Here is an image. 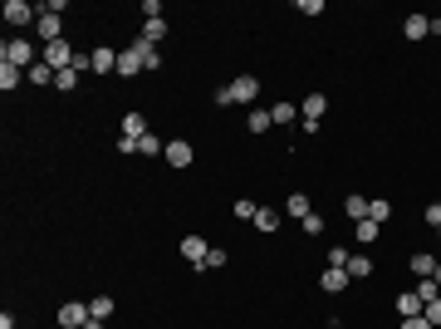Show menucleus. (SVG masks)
<instances>
[{
  "instance_id": "obj_14",
  "label": "nucleus",
  "mask_w": 441,
  "mask_h": 329,
  "mask_svg": "<svg viewBox=\"0 0 441 329\" xmlns=\"http://www.w3.org/2000/svg\"><path fill=\"white\" fill-rule=\"evenodd\" d=\"M133 49L142 54V69H162V44H147V39H133Z\"/></svg>"
},
{
  "instance_id": "obj_18",
  "label": "nucleus",
  "mask_w": 441,
  "mask_h": 329,
  "mask_svg": "<svg viewBox=\"0 0 441 329\" xmlns=\"http://www.w3.org/2000/svg\"><path fill=\"white\" fill-rule=\"evenodd\" d=\"M280 222H285V216L274 211V206H260V211H255V226H260L265 236H270V231H280Z\"/></svg>"
},
{
  "instance_id": "obj_4",
  "label": "nucleus",
  "mask_w": 441,
  "mask_h": 329,
  "mask_svg": "<svg viewBox=\"0 0 441 329\" xmlns=\"http://www.w3.org/2000/svg\"><path fill=\"white\" fill-rule=\"evenodd\" d=\"M323 108H328V98H323V94H309V98L299 103V118H304V133H319V118H323Z\"/></svg>"
},
{
  "instance_id": "obj_40",
  "label": "nucleus",
  "mask_w": 441,
  "mask_h": 329,
  "mask_svg": "<svg viewBox=\"0 0 441 329\" xmlns=\"http://www.w3.org/2000/svg\"><path fill=\"white\" fill-rule=\"evenodd\" d=\"M426 226H441V202H431V206H426Z\"/></svg>"
},
{
  "instance_id": "obj_13",
  "label": "nucleus",
  "mask_w": 441,
  "mask_h": 329,
  "mask_svg": "<svg viewBox=\"0 0 441 329\" xmlns=\"http://www.w3.org/2000/svg\"><path fill=\"white\" fill-rule=\"evenodd\" d=\"M138 69H142V54H138L133 44H128V49H118V74H123V79H133Z\"/></svg>"
},
{
  "instance_id": "obj_16",
  "label": "nucleus",
  "mask_w": 441,
  "mask_h": 329,
  "mask_svg": "<svg viewBox=\"0 0 441 329\" xmlns=\"http://www.w3.org/2000/svg\"><path fill=\"white\" fill-rule=\"evenodd\" d=\"M436 265H441V260H436L431 251H417V256H412V270H417V281H426V276H436Z\"/></svg>"
},
{
  "instance_id": "obj_8",
  "label": "nucleus",
  "mask_w": 441,
  "mask_h": 329,
  "mask_svg": "<svg viewBox=\"0 0 441 329\" xmlns=\"http://www.w3.org/2000/svg\"><path fill=\"white\" fill-rule=\"evenodd\" d=\"M59 324H64V329H84V324H88V305H79V300L59 305Z\"/></svg>"
},
{
  "instance_id": "obj_2",
  "label": "nucleus",
  "mask_w": 441,
  "mask_h": 329,
  "mask_svg": "<svg viewBox=\"0 0 441 329\" xmlns=\"http://www.w3.org/2000/svg\"><path fill=\"white\" fill-rule=\"evenodd\" d=\"M39 60H44L54 74H64V69H74V60H79V54L69 49V39H54V44H44V54H39Z\"/></svg>"
},
{
  "instance_id": "obj_19",
  "label": "nucleus",
  "mask_w": 441,
  "mask_h": 329,
  "mask_svg": "<svg viewBox=\"0 0 441 329\" xmlns=\"http://www.w3.org/2000/svg\"><path fill=\"white\" fill-rule=\"evenodd\" d=\"M206 251H211V246H206L201 236H187V241H182V256H187L191 265H201V260H206Z\"/></svg>"
},
{
  "instance_id": "obj_17",
  "label": "nucleus",
  "mask_w": 441,
  "mask_h": 329,
  "mask_svg": "<svg viewBox=\"0 0 441 329\" xmlns=\"http://www.w3.org/2000/svg\"><path fill=\"white\" fill-rule=\"evenodd\" d=\"M270 118H274V123H280V128H290V123L299 118V108H294L290 98H280V103H274V108H270Z\"/></svg>"
},
{
  "instance_id": "obj_7",
  "label": "nucleus",
  "mask_w": 441,
  "mask_h": 329,
  "mask_svg": "<svg viewBox=\"0 0 441 329\" xmlns=\"http://www.w3.org/2000/svg\"><path fill=\"white\" fill-rule=\"evenodd\" d=\"M162 157H167L172 168H191V157H196V148H191L187 138H172V143H167V152H162Z\"/></svg>"
},
{
  "instance_id": "obj_6",
  "label": "nucleus",
  "mask_w": 441,
  "mask_h": 329,
  "mask_svg": "<svg viewBox=\"0 0 441 329\" xmlns=\"http://www.w3.org/2000/svg\"><path fill=\"white\" fill-rule=\"evenodd\" d=\"M231 98H236V103H255V98H260V79H255V74H236V79H231Z\"/></svg>"
},
{
  "instance_id": "obj_34",
  "label": "nucleus",
  "mask_w": 441,
  "mask_h": 329,
  "mask_svg": "<svg viewBox=\"0 0 441 329\" xmlns=\"http://www.w3.org/2000/svg\"><path fill=\"white\" fill-rule=\"evenodd\" d=\"M231 211H236V216H241V222H255V211H260V206H255V202H250V197H241V202H236V206H231Z\"/></svg>"
},
{
  "instance_id": "obj_5",
  "label": "nucleus",
  "mask_w": 441,
  "mask_h": 329,
  "mask_svg": "<svg viewBox=\"0 0 441 329\" xmlns=\"http://www.w3.org/2000/svg\"><path fill=\"white\" fill-rule=\"evenodd\" d=\"M30 20H39V6H30V0H6V25H30Z\"/></svg>"
},
{
  "instance_id": "obj_3",
  "label": "nucleus",
  "mask_w": 441,
  "mask_h": 329,
  "mask_svg": "<svg viewBox=\"0 0 441 329\" xmlns=\"http://www.w3.org/2000/svg\"><path fill=\"white\" fill-rule=\"evenodd\" d=\"M35 30H39V39H44V44H54V39H64V25H59V10H54V6H39V20H35Z\"/></svg>"
},
{
  "instance_id": "obj_11",
  "label": "nucleus",
  "mask_w": 441,
  "mask_h": 329,
  "mask_svg": "<svg viewBox=\"0 0 441 329\" xmlns=\"http://www.w3.org/2000/svg\"><path fill=\"white\" fill-rule=\"evenodd\" d=\"M323 295H339V290H348V270H334V265H323Z\"/></svg>"
},
{
  "instance_id": "obj_12",
  "label": "nucleus",
  "mask_w": 441,
  "mask_h": 329,
  "mask_svg": "<svg viewBox=\"0 0 441 329\" xmlns=\"http://www.w3.org/2000/svg\"><path fill=\"white\" fill-rule=\"evenodd\" d=\"M20 84H25V69H15V64L0 60V94H15Z\"/></svg>"
},
{
  "instance_id": "obj_44",
  "label": "nucleus",
  "mask_w": 441,
  "mask_h": 329,
  "mask_svg": "<svg viewBox=\"0 0 441 329\" xmlns=\"http://www.w3.org/2000/svg\"><path fill=\"white\" fill-rule=\"evenodd\" d=\"M436 236H441V226H436Z\"/></svg>"
},
{
  "instance_id": "obj_38",
  "label": "nucleus",
  "mask_w": 441,
  "mask_h": 329,
  "mask_svg": "<svg viewBox=\"0 0 441 329\" xmlns=\"http://www.w3.org/2000/svg\"><path fill=\"white\" fill-rule=\"evenodd\" d=\"M211 98H216V108H231V103H236V98H231V84H220Z\"/></svg>"
},
{
  "instance_id": "obj_1",
  "label": "nucleus",
  "mask_w": 441,
  "mask_h": 329,
  "mask_svg": "<svg viewBox=\"0 0 441 329\" xmlns=\"http://www.w3.org/2000/svg\"><path fill=\"white\" fill-rule=\"evenodd\" d=\"M0 60H6V64H15V69H35L39 64V54H35V44L30 39H6V49H0Z\"/></svg>"
},
{
  "instance_id": "obj_10",
  "label": "nucleus",
  "mask_w": 441,
  "mask_h": 329,
  "mask_svg": "<svg viewBox=\"0 0 441 329\" xmlns=\"http://www.w3.org/2000/svg\"><path fill=\"white\" fill-rule=\"evenodd\" d=\"M93 74H118V49L98 44V49H93Z\"/></svg>"
},
{
  "instance_id": "obj_21",
  "label": "nucleus",
  "mask_w": 441,
  "mask_h": 329,
  "mask_svg": "<svg viewBox=\"0 0 441 329\" xmlns=\"http://www.w3.org/2000/svg\"><path fill=\"white\" fill-rule=\"evenodd\" d=\"M138 152H142V157H162V152H167V143H162L157 133H142V138H138Z\"/></svg>"
},
{
  "instance_id": "obj_23",
  "label": "nucleus",
  "mask_w": 441,
  "mask_h": 329,
  "mask_svg": "<svg viewBox=\"0 0 441 329\" xmlns=\"http://www.w3.org/2000/svg\"><path fill=\"white\" fill-rule=\"evenodd\" d=\"M353 231H358V246H373V241L382 236V226H377V222H368V216H363V222H353Z\"/></svg>"
},
{
  "instance_id": "obj_22",
  "label": "nucleus",
  "mask_w": 441,
  "mask_h": 329,
  "mask_svg": "<svg viewBox=\"0 0 441 329\" xmlns=\"http://www.w3.org/2000/svg\"><path fill=\"white\" fill-rule=\"evenodd\" d=\"M142 133H147V118H142V114H138V108H133V114L123 118V138H133V143H138Z\"/></svg>"
},
{
  "instance_id": "obj_37",
  "label": "nucleus",
  "mask_w": 441,
  "mask_h": 329,
  "mask_svg": "<svg viewBox=\"0 0 441 329\" xmlns=\"http://www.w3.org/2000/svg\"><path fill=\"white\" fill-rule=\"evenodd\" d=\"M216 265H226V251H216V246H211V251H206V260H201L196 270H216Z\"/></svg>"
},
{
  "instance_id": "obj_26",
  "label": "nucleus",
  "mask_w": 441,
  "mask_h": 329,
  "mask_svg": "<svg viewBox=\"0 0 441 329\" xmlns=\"http://www.w3.org/2000/svg\"><path fill=\"white\" fill-rule=\"evenodd\" d=\"M274 118H270V108H250V133H270Z\"/></svg>"
},
{
  "instance_id": "obj_36",
  "label": "nucleus",
  "mask_w": 441,
  "mask_h": 329,
  "mask_svg": "<svg viewBox=\"0 0 441 329\" xmlns=\"http://www.w3.org/2000/svg\"><path fill=\"white\" fill-rule=\"evenodd\" d=\"M299 226H304L309 236H323V216H319V211H309V216H304V222H299Z\"/></svg>"
},
{
  "instance_id": "obj_31",
  "label": "nucleus",
  "mask_w": 441,
  "mask_h": 329,
  "mask_svg": "<svg viewBox=\"0 0 441 329\" xmlns=\"http://www.w3.org/2000/svg\"><path fill=\"white\" fill-rule=\"evenodd\" d=\"M88 314H93V319H108V314H113V300H108V295H93V300H88Z\"/></svg>"
},
{
  "instance_id": "obj_29",
  "label": "nucleus",
  "mask_w": 441,
  "mask_h": 329,
  "mask_svg": "<svg viewBox=\"0 0 441 329\" xmlns=\"http://www.w3.org/2000/svg\"><path fill=\"white\" fill-rule=\"evenodd\" d=\"M25 79H30V84H35V89H44V84H54V69H49V64H44V60H39V64H35V69H30V74H25Z\"/></svg>"
},
{
  "instance_id": "obj_9",
  "label": "nucleus",
  "mask_w": 441,
  "mask_h": 329,
  "mask_svg": "<svg viewBox=\"0 0 441 329\" xmlns=\"http://www.w3.org/2000/svg\"><path fill=\"white\" fill-rule=\"evenodd\" d=\"M402 35L417 44V39H426L431 35V15H402Z\"/></svg>"
},
{
  "instance_id": "obj_20",
  "label": "nucleus",
  "mask_w": 441,
  "mask_h": 329,
  "mask_svg": "<svg viewBox=\"0 0 441 329\" xmlns=\"http://www.w3.org/2000/svg\"><path fill=\"white\" fill-rule=\"evenodd\" d=\"M388 216H393V202H388V197H373V202H368V222H377V226H382Z\"/></svg>"
},
{
  "instance_id": "obj_35",
  "label": "nucleus",
  "mask_w": 441,
  "mask_h": 329,
  "mask_svg": "<svg viewBox=\"0 0 441 329\" xmlns=\"http://www.w3.org/2000/svg\"><path fill=\"white\" fill-rule=\"evenodd\" d=\"M422 314H426V324H431V329H441V300H426V305H422Z\"/></svg>"
},
{
  "instance_id": "obj_32",
  "label": "nucleus",
  "mask_w": 441,
  "mask_h": 329,
  "mask_svg": "<svg viewBox=\"0 0 441 329\" xmlns=\"http://www.w3.org/2000/svg\"><path fill=\"white\" fill-rule=\"evenodd\" d=\"M344 211L353 216V222H363V216H368V202H363V197L353 192V197H344Z\"/></svg>"
},
{
  "instance_id": "obj_33",
  "label": "nucleus",
  "mask_w": 441,
  "mask_h": 329,
  "mask_svg": "<svg viewBox=\"0 0 441 329\" xmlns=\"http://www.w3.org/2000/svg\"><path fill=\"white\" fill-rule=\"evenodd\" d=\"M417 295H422V305H426V300H441V285L426 276V281H417Z\"/></svg>"
},
{
  "instance_id": "obj_25",
  "label": "nucleus",
  "mask_w": 441,
  "mask_h": 329,
  "mask_svg": "<svg viewBox=\"0 0 441 329\" xmlns=\"http://www.w3.org/2000/svg\"><path fill=\"white\" fill-rule=\"evenodd\" d=\"M142 39L147 44H162V39H167V20H147L142 25Z\"/></svg>"
},
{
  "instance_id": "obj_24",
  "label": "nucleus",
  "mask_w": 441,
  "mask_h": 329,
  "mask_svg": "<svg viewBox=\"0 0 441 329\" xmlns=\"http://www.w3.org/2000/svg\"><path fill=\"white\" fill-rule=\"evenodd\" d=\"M397 314H402V319H407V314H422V295H417V290H402V295H397Z\"/></svg>"
},
{
  "instance_id": "obj_41",
  "label": "nucleus",
  "mask_w": 441,
  "mask_h": 329,
  "mask_svg": "<svg viewBox=\"0 0 441 329\" xmlns=\"http://www.w3.org/2000/svg\"><path fill=\"white\" fill-rule=\"evenodd\" d=\"M0 329H15V314L6 310V314H0Z\"/></svg>"
},
{
  "instance_id": "obj_15",
  "label": "nucleus",
  "mask_w": 441,
  "mask_h": 329,
  "mask_svg": "<svg viewBox=\"0 0 441 329\" xmlns=\"http://www.w3.org/2000/svg\"><path fill=\"white\" fill-rule=\"evenodd\" d=\"M368 276H373V260H368L363 251H353V256H348V281H368Z\"/></svg>"
},
{
  "instance_id": "obj_42",
  "label": "nucleus",
  "mask_w": 441,
  "mask_h": 329,
  "mask_svg": "<svg viewBox=\"0 0 441 329\" xmlns=\"http://www.w3.org/2000/svg\"><path fill=\"white\" fill-rule=\"evenodd\" d=\"M431 281H436V285H441V265H436V276H431Z\"/></svg>"
},
{
  "instance_id": "obj_39",
  "label": "nucleus",
  "mask_w": 441,
  "mask_h": 329,
  "mask_svg": "<svg viewBox=\"0 0 441 329\" xmlns=\"http://www.w3.org/2000/svg\"><path fill=\"white\" fill-rule=\"evenodd\" d=\"M402 329H431V324H426V314H407V319H402Z\"/></svg>"
},
{
  "instance_id": "obj_43",
  "label": "nucleus",
  "mask_w": 441,
  "mask_h": 329,
  "mask_svg": "<svg viewBox=\"0 0 441 329\" xmlns=\"http://www.w3.org/2000/svg\"><path fill=\"white\" fill-rule=\"evenodd\" d=\"M328 329H344V324H339V319H334V324H328Z\"/></svg>"
},
{
  "instance_id": "obj_28",
  "label": "nucleus",
  "mask_w": 441,
  "mask_h": 329,
  "mask_svg": "<svg viewBox=\"0 0 441 329\" xmlns=\"http://www.w3.org/2000/svg\"><path fill=\"white\" fill-rule=\"evenodd\" d=\"M285 216H299V222H304V216H309V197H304V192H294V197L285 202Z\"/></svg>"
},
{
  "instance_id": "obj_30",
  "label": "nucleus",
  "mask_w": 441,
  "mask_h": 329,
  "mask_svg": "<svg viewBox=\"0 0 441 329\" xmlns=\"http://www.w3.org/2000/svg\"><path fill=\"white\" fill-rule=\"evenodd\" d=\"M79 79H84V74L64 69V74H54V89H59V94H74V89H79Z\"/></svg>"
},
{
  "instance_id": "obj_27",
  "label": "nucleus",
  "mask_w": 441,
  "mask_h": 329,
  "mask_svg": "<svg viewBox=\"0 0 441 329\" xmlns=\"http://www.w3.org/2000/svg\"><path fill=\"white\" fill-rule=\"evenodd\" d=\"M348 256H353L348 246H328V251H323V260L334 265V270H348Z\"/></svg>"
}]
</instances>
